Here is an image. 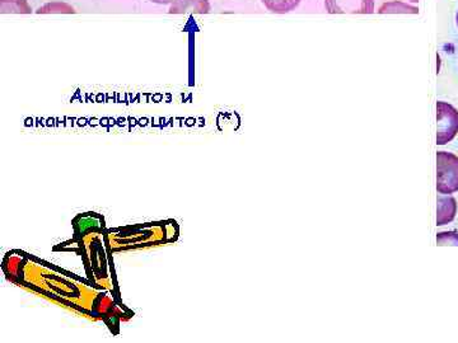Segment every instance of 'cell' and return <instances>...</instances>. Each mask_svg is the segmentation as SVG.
Listing matches in <instances>:
<instances>
[{
    "label": "cell",
    "instance_id": "14",
    "mask_svg": "<svg viewBox=\"0 0 458 343\" xmlns=\"http://www.w3.org/2000/svg\"><path fill=\"white\" fill-rule=\"evenodd\" d=\"M456 22H457V27H458V11H457V14H456Z\"/></svg>",
    "mask_w": 458,
    "mask_h": 343
},
{
    "label": "cell",
    "instance_id": "5",
    "mask_svg": "<svg viewBox=\"0 0 458 343\" xmlns=\"http://www.w3.org/2000/svg\"><path fill=\"white\" fill-rule=\"evenodd\" d=\"M457 203L454 197H441L438 198V215H437V225L448 224L456 218Z\"/></svg>",
    "mask_w": 458,
    "mask_h": 343
},
{
    "label": "cell",
    "instance_id": "7",
    "mask_svg": "<svg viewBox=\"0 0 458 343\" xmlns=\"http://www.w3.org/2000/svg\"><path fill=\"white\" fill-rule=\"evenodd\" d=\"M261 2L271 13L285 14L294 11L300 5L301 0H261Z\"/></svg>",
    "mask_w": 458,
    "mask_h": 343
},
{
    "label": "cell",
    "instance_id": "12",
    "mask_svg": "<svg viewBox=\"0 0 458 343\" xmlns=\"http://www.w3.org/2000/svg\"><path fill=\"white\" fill-rule=\"evenodd\" d=\"M149 2L156 3V4H172L174 0H149Z\"/></svg>",
    "mask_w": 458,
    "mask_h": 343
},
{
    "label": "cell",
    "instance_id": "6",
    "mask_svg": "<svg viewBox=\"0 0 458 343\" xmlns=\"http://www.w3.org/2000/svg\"><path fill=\"white\" fill-rule=\"evenodd\" d=\"M95 218L96 213H87V215L78 216V219H80L81 222L80 224H77V222H74V240L80 239V238H82V236H84L86 233H89V231L96 230V228L101 227V225H105L104 219H102L101 222H98L95 221Z\"/></svg>",
    "mask_w": 458,
    "mask_h": 343
},
{
    "label": "cell",
    "instance_id": "3",
    "mask_svg": "<svg viewBox=\"0 0 458 343\" xmlns=\"http://www.w3.org/2000/svg\"><path fill=\"white\" fill-rule=\"evenodd\" d=\"M330 14H372L375 0H325Z\"/></svg>",
    "mask_w": 458,
    "mask_h": 343
},
{
    "label": "cell",
    "instance_id": "10",
    "mask_svg": "<svg viewBox=\"0 0 458 343\" xmlns=\"http://www.w3.org/2000/svg\"><path fill=\"white\" fill-rule=\"evenodd\" d=\"M38 14H50V13H68L74 14L77 11L72 5L66 4L63 2H51L42 5L36 11Z\"/></svg>",
    "mask_w": 458,
    "mask_h": 343
},
{
    "label": "cell",
    "instance_id": "13",
    "mask_svg": "<svg viewBox=\"0 0 458 343\" xmlns=\"http://www.w3.org/2000/svg\"><path fill=\"white\" fill-rule=\"evenodd\" d=\"M409 2H411V3H418L419 0H409Z\"/></svg>",
    "mask_w": 458,
    "mask_h": 343
},
{
    "label": "cell",
    "instance_id": "1",
    "mask_svg": "<svg viewBox=\"0 0 458 343\" xmlns=\"http://www.w3.org/2000/svg\"><path fill=\"white\" fill-rule=\"evenodd\" d=\"M437 191L442 195L458 192V156L448 152L437 153Z\"/></svg>",
    "mask_w": 458,
    "mask_h": 343
},
{
    "label": "cell",
    "instance_id": "2",
    "mask_svg": "<svg viewBox=\"0 0 458 343\" xmlns=\"http://www.w3.org/2000/svg\"><path fill=\"white\" fill-rule=\"evenodd\" d=\"M437 144L445 146L458 134V111L447 102H437Z\"/></svg>",
    "mask_w": 458,
    "mask_h": 343
},
{
    "label": "cell",
    "instance_id": "11",
    "mask_svg": "<svg viewBox=\"0 0 458 343\" xmlns=\"http://www.w3.org/2000/svg\"><path fill=\"white\" fill-rule=\"evenodd\" d=\"M438 246H458L457 231H443L437 236Z\"/></svg>",
    "mask_w": 458,
    "mask_h": 343
},
{
    "label": "cell",
    "instance_id": "4",
    "mask_svg": "<svg viewBox=\"0 0 458 343\" xmlns=\"http://www.w3.org/2000/svg\"><path fill=\"white\" fill-rule=\"evenodd\" d=\"M212 11L209 0H174L168 13L170 14H208Z\"/></svg>",
    "mask_w": 458,
    "mask_h": 343
},
{
    "label": "cell",
    "instance_id": "8",
    "mask_svg": "<svg viewBox=\"0 0 458 343\" xmlns=\"http://www.w3.org/2000/svg\"><path fill=\"white\" fill-rule=\"evenodd\" d=\"M378 13L381 14H418L419 9L412 7L408 3L399 2V0H394V2L385 3L378 9Z\"/></svg>",
    "mask_w": 458,
    "mask_h": 343
},
{
    "label": "cell",
    "instance_id": "9",
    "mask_svg": "<svg viewBox=\"0 0 458 343\" xmlns=\"http://www.w3.org/2000/svg\"><path fill=\"white\" fill-rule=\"evenodd\" d=\"M2 13L31 14L32 8L27 0H0Z\"/></svg>",
    "mask_w": 458,
    "mask_h": 343
}]
</instances>
